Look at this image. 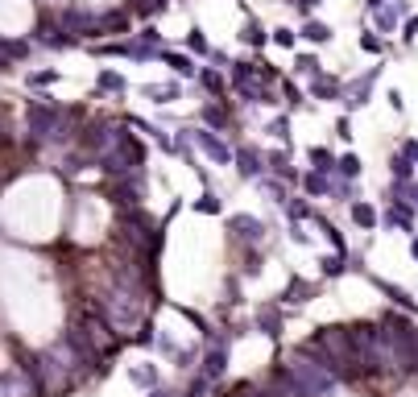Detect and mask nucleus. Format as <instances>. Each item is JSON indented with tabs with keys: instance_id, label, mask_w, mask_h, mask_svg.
I'll return each instance as SVG.
<instances>
[{
	"instance_id": "obj_1",
	"label": "nucleus",
	"mask_w": 418,
	"mask_h": 397,
	"mask_svg": "<svg viewBox=\"0 0 418 397\" xmlns=\"http://www.w3.org/2000/svg\"><path fill=\"white\" fill-rule=\"evenodd\" d=\"M290 373L303 381V389L311 397H319V394H327L332 389V373H327V365H311L307 360V352H298V360L290 365Z\"/></svg>"
},
{
	"instance_id": "obj_2",
	"label": "nucleus",
	"mask_w": 418,
	"mask_h": 397,
	"mask_svg": "<svg viewBox=\"0 0 418 397\" xmlns=\"http://www.w3.org/2000/svg\"><path fill=\"white\" fill-rule=\"evenodd\" d=\"M265 394H269V397H311L307 389H303V381H298V377H294L290 369H278Z\"/></svg>"
},
{
	"instance_id": "obj_3",
	"label": "nucleus",
	"mask_w": 418,
	"mask_h": 397,
	"mask_svg": "<svg viewBox=\"0 0 418 397\" xmlns=\"http://www.w3.org/2000/svg\"><path fill=\"white\" fill-rule=\"evenodd\" d=\"M191 137H195V145H199V149H203V153H207L211 162H220V166H228V162H232V149H228V145H224L220 137H211L207 128H195Z\"/></svg>"
},
{
	"instance_id": "obj_4",
	"label": "nucleus",
	"mask_w": 418,
	"mask_h": 397,
	"mask_svg": "<svg viewBox=\"0 0 418 397\" xmlns=\"http://www.w3.org/2000/svg\"><path fill=\"white\" fill-rule=\"evenodd\" d=\"M240 240H249V244H261L265 240V224L257 220V215H232V224H228Z\"/></svg>"
},
{
	"instance_id": "obj_5",
	"label": "nucleus",
	"mask_w": 418,
	"mask_h": 397,
	"mask_svg": "<svg viewBox=\"0 0 418 397\" xmlns=\"http://www.w3.org/2000/svg\"><path fill=\"white\" fill-rule=\"evenodd\" d=\"M224 373H228V348H224V344H216V348H207V356H203V377L216 385Z\"/></svg>"
},
{
	"instance_id": "obj_6",
	"label": "nucleus",
	"mask_w": 418,
	"mask_h": 397,
	"mask_svg": "<svg viewBox=\"0 0 418 397\" xmlns=\"http://www.w3.org/2000/svg\"><path fill=\"white\" fill-rule=\"evenodd\" d=\"M232 157H236V170H240L245 178H261V174H265V166H261L265 157H261L257 149H240V153H232Z\"/></svg>"
},
{
	"instance_id": "obj_7",
	"label": "nucleus",
	"mask_w": 418,
	"mask_h": 397,
	"mask_svg": "<svg viewBox=\"0 0 418 397\" xmlns=\"http://www.w3.org/2000/svg\"><path fill=\"white\" fill-rule=\"evenodd\" d=\"M129 381H133L137 389H153V385H158V369H153V365H137V369H129Z\"/></svg>"
},
{
	"instance_id": "obj_8",
	"label": "nucleus",
	"mask_w": 418,
	"mask_h": 397,
	"mask_svg": "<svg viewBox=\"0 0 418 397\" xmlns=\"http://www.w3.org/2000/svg\"><path fill=\"white\" fill-rule=\"evenodd\" d=\"M240 41H245V46H265V29H261L257 17H249V21L240 25Z\"/></svg>"
},
{
	"instance_id": "obj_9",
	"label": "nucleus",
	"mask_w": 418,
	"mask_h": 397,
	"mask_svg": "<svg viewBox=\"0 0 418 397\" xmlns=\"http://www.w3.org/2000/svg\"><path fill=\"white\" fill-rule=\"evenodd\" d=\"M162 58H166V62H170V70H174V75H182V79H195V75H199V70H195V62H191L187 54H162Z\"/></svg>"
},
{
	"instance_id": "obj_10",
	"label": "nucleus",
	"mask_w": 418,
	"mask_h": 397,
	"mask_svg": "<svg viewBox=\"0 0 418 397\" xmlns=\"http://www.w3.org/2000/svg\"><path fill=\"white\" fill-rule=\"evenodd\" d=\"M257 331H261V336H282V319H278V311H261V315H257Z\"/></svg>"
},
{
	"instance_id": "obj_11",
	"label": "nucleus",
	"mask_w": 418,
	"mask_h": 397,
	"mask_svg": "<svg viewBox=\"0 0 418 397\" xmlns=\"http://www.w3.org/2000/svg\"><path fill=\"white\" fill-rule=\"evenodd\" d=\"M203 120H207V124H216V128H224V124H228V112H224V108H216V104H207V108H203Z\"/></svg>"
},
{
	"instance_id": "obj_12",
	"label": "nucleus",
	"mask_w": 418,
	"mask_h": 397,
	"mask_svg": "<svg viewBox=\"0 0 418 397\" xmlns=\"http://www.w3.org/2000/svg\"><path fill=\"white\" fill-rule=\"evenodd\" d=\"M99 87H104V91H124V79L112 75V70H104V75H99Z\"/></svg>"
},
{
	"instance_id": "obj_13",
	"label": "nucleus",
	"mask_w": 418,
	"mask_h": 397,
	"mask_svg": "<svg viewBox=\"0 0 418 397\" xmlns=\"http://www.w3.org/2000/svg\"><path fill=\"white\" fill-rule=\"evenodd\" d=\"M199 79H203V87H207V91H216V95H220V91H224V79H220V75H216V70H203V75H199Z\"/></svg>"
},
{
	"instance_id": "obj_14",
	"label": "nucleus",
	"mask_w": 418,
	"mask_h": 397,
	"mask_svg": "<svg viewBox=\"0 0 418 397\" xmlns=\"http://www.w3.org/2000/svg\"><path fill=\"white\" fill-rule=\"evenodd\" d=\"M145 95H153L158 104H170L174 99V87H145Z\"/></svg>"
},
{
	"instance_id": "obj_15",
	"label": "nucleus",
	"mask_w": 418,
	"mask_h": 397,
	"mask_svg": "<svg viewBox=\"0 0 418 397\" xmlns=\"http://www.w3.org/2000/svg\"><path fill=\"white\" fill-rule=\"evenodd\" d=\"M195 207H199L203 215H216V211H220V199H216V195H203V199H199Z\"/></svg>"
},
{
	"instance_id": "obj_16",
	"label": "nucleus",
	"mask_w": 418,
	"mask_h": 397,
	"mask_svg": "<svg viewBox=\"0 0 418 397\" xmlns=\"http://www.w3.org/2000/svg\"><path fill=\"white\" fill-rule=\"evenodd\" d=\"M54 79H58V70H37V75H29L33 87H46V83H54Z\"/></svg>"
},
{
	"instance_id": "obj_17",
	"label": "nucleus",
	"mask_w": 418,
	"mask_h": 397,
	"mask_svg": "<svg viewBox=\"0 0 418 397\" xmlns=\"http://www.w3.org/2000/svg\"><path fill=\"white\" fill-rule=\"evenodd\" d=\"M207 389H211V381H207V377H199V381H195V385L187 389V397H203Z\"/></svg>"
},
{
	"instance_id": "obj_18",
	"label": "nucleus",
	"mask_w": 418,
	"mask_h": 397,
	"mask_svg": "<svg viewBox=\"0 0 418 397\" xmlns=\"http://www.w3.org/2000/svg\"><path fill=\"white\" fill-rule=\"evenodd\" d=\"M303 33H307V37H311V41H323V37H327V29H323V25H315V21H311V25H307V29H303Z\"/></svg>"
},
{
	"instance_id": "obj_19",
	"label": "nucleus",
	"mask_w": 418,
	"mask_h": 397,
	"mask_svg": "<svg viewBox=\"0 0 418 397\" xmlns=\"http://www.w3.org/2000/svg\"><path fill=\"white\" fill-rule=\"evenodd\" d=\"M303 294H307V286H303V282H290V294H286V298H290V302H303Z\"/></svg>"
},
{
	"instance_id": "obj_20",
	"label": "nucleus",
	"mask_w": 418,
	"mask_h": 397,
	"mask_svg": "<svg viewBox=\"0 0 418 397\" xmlns=\"http://www.w3.org/2000/svg\"><path fill=\"white\" fill-rule=\"evenodd\" d=\"M191 50H207V37H203V33H199V29H195V33H191Z\"/></svg>"
},
{
	"instance_id": "obj_21",
	"label": "nucleus",
	"mask_w": 418,
	"mask_h": 397,
	"mask_svg": "<svg viewBox=\"0 0 418 397\" xmlns=\"http://www.w3.org/2000/svg\"><path fill=\"white\" fill-rule=\"evenodd\" d=\"M149 397H174V394H166V389H153V394H149Z\"/></svg>"
}]
</instances>
